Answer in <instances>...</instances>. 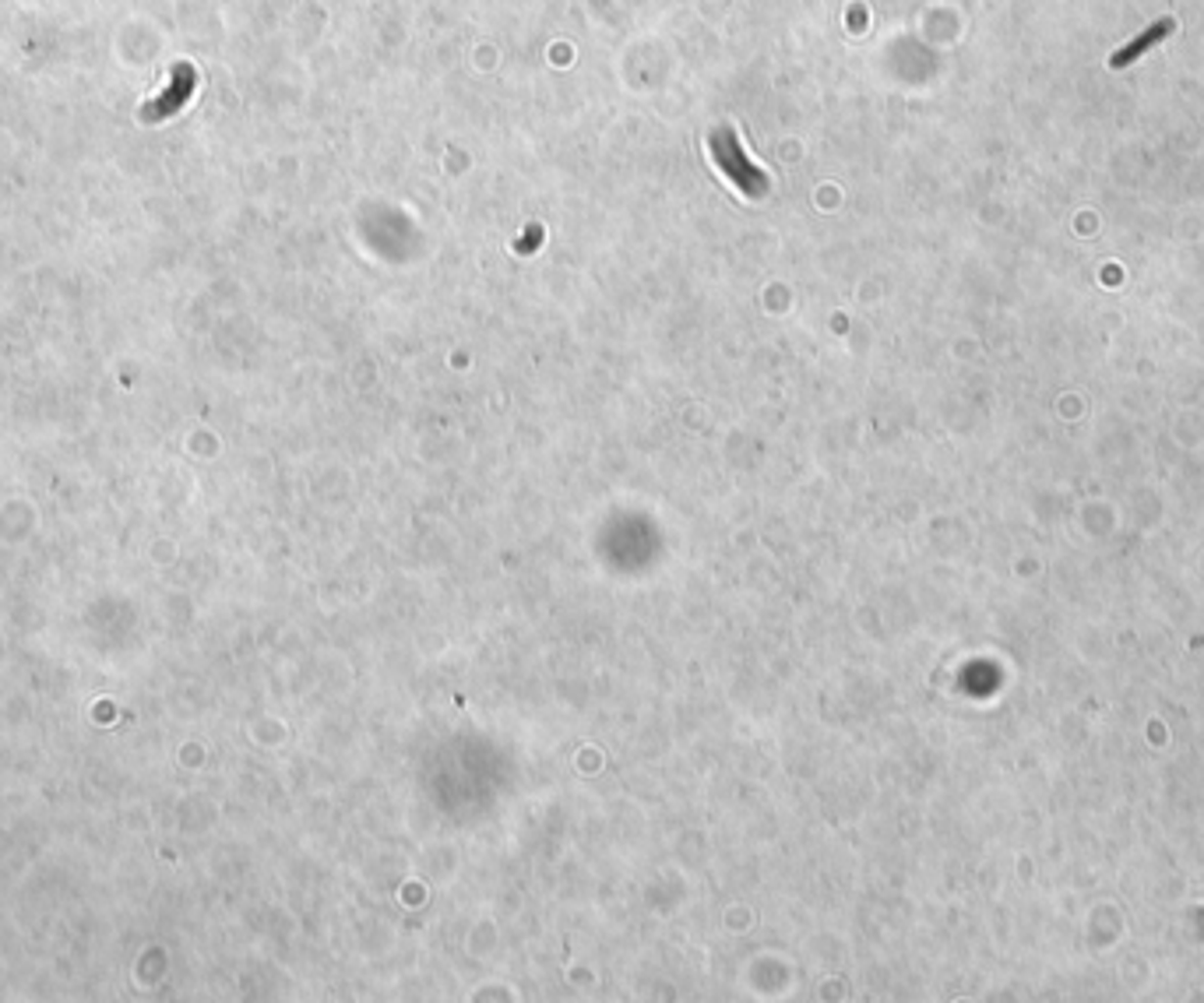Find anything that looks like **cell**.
Listing matches in <instances>:
<instances>
[{
    "mask_svg": "<svg viewBox=\"0 0 1204 1003\" xmlns=\"http://www.w3.org/2000/svg\"><path fill=\"white\" fill-rule=\"evenodd\" d=\"M1170 28H1173V22H1159V25H1155V28H1148V32H1141V35H1137V43H1131V46H1127V50H1120L1117 57H1113V68H1124L1127 61H1135L1137 53H1141V50H1148V46H1152V43H1159L1162 35L1170 32Z\"/></svg>",
    "mask_w": 1204,
    "mask_h": 1003,
    "instance_id": "cell-2",
    "label": "cell"
},
{
    "mask_svg": "<svg viewBox=\"0 0 1204 1003\" xmlns=\"http://www.w3.org/2000/svg\"><path fill=\"white\" fill-rule=\"evenodd\" d=\"M712 149H716V159L722 162L725 173L733 176V184L740 187L743 194H754V198H758V194L764 191V176L747 162V156H740V149L733 145L729 134H718V138L712 141Z\"/></svg>",
    "mask_w": 1204,
    "mask_h": 1003,
    "instance_id": "cell-1",
    "label": "cell"
}]
</instances>
